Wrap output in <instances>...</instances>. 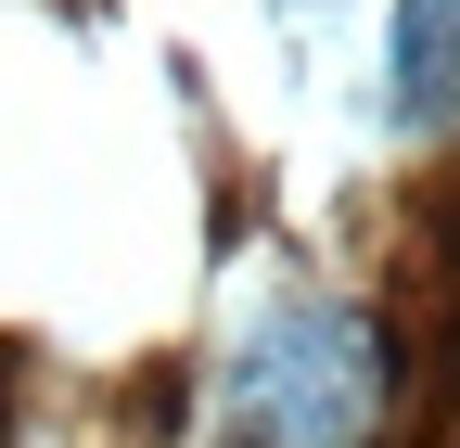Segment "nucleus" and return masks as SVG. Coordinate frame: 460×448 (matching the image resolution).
<instances>
[{
	"instance_id": "nucleus-1",
	"label": "nucleus",
	"mask_w": 460,
	"mask_h": 448,
	"mask_svg": "<svg viewBox=\"0 0 460 448\" xmlns=\"http://www.w3.org/2000/svg\"><path fill=\"white\" fill-rule=\"evenodd\" d=\"M384 423V333L345 295L269 308L217 372V448H371Z\"/></svg>"
},
{
	"instance_id": "nucleus-2",
	"label": "nucleus",
	"mask_w": 460,
	"mask_h": 448,
	"mask_svg": "<svg viewBox=\"0 0 460 448\" xmlns=\"http://www.w3.org/2000/svg\"><path fill=\"white\" fill-rule=\"evenodd\" d=\"M384 116L410 129V141H460V0H396Z\"/></svg>"
}]
</instances>
